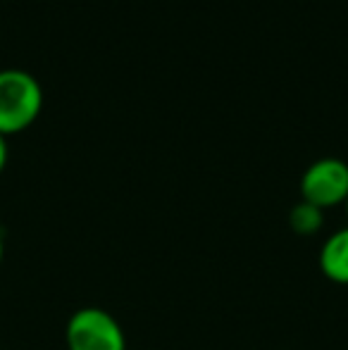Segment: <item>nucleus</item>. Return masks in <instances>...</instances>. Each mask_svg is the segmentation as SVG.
Masks as SVG:
<instances>
[{
	"label": "nucleus",
	"mask_w": 348,
	"mask_h": 350,
	"mask_svg": "<svg viewBox=\"0 0 348 350\" xmlns=\"http://www.w3.org/2000/svg\"><path fill=\"white\" fill-rule=\"evenodd\" d=\"M289 226L296 231L298 236H312L325 226V210L315 208V205L306 203H296L289 212Z\"/></svg>",
	"instance_id": "obj_5"
},
{
	"label": "nucleus",
	"mask_w": 348,
	"mask_h": 350,
	"mask_svg": "<svg viewBox=\"0 0 348 350\" xmlns=\"http://www.w3.org/2000/svg\"><path fill=\"white\" fill-rule=\"evenodd\" d=\"M344 205H346V215H348V198H346V203H344Z\"/></svg>",
	"instance_id": "obj_8"
},
{
	"label": "nucleus",
	"mask_w": 348,
	"mask_h": 350,
	"mask_svg": "<svg viewBox=\"0 0 348 350\" xmlns=\"http://www.w3.org/2000/svg\"><path fill=\"white\" fill-rule=\"evenodd\" d=\"M5 165H8V141L0 134V172L5 170Z\"/></svg>",
	"instance_id": "obj_6"
},
{
	"label": "nucleus",
	"mask_w": 348,
	"mask_h": 350,
	"mask_svg": "<svg viewBox=\"0 0 348 350\" xmlns=\"http://www.w3.org/2000/svg\"><path fill=\"white\" fill-rule=\"evenodd\" d=\"M70 350H126L122 324L103 308H81L70 317L65 329Z\"/></svg>",
	"instance_id": "obj_2"
},
{
	"label": "nucleus",
	"mask_w": 348,
	"mask_h": 350,
	"mask_svg": "<svg viewBox=\"0 0 348 350\" xmlns=\"http://www.w3.org/2000/svg\"><path fill=\"white\" fill-rule=\"evenodd\" d=\"M43 107V88L24 70H0V134H17L34 124Z\"/></svg>",
	"instance_id": "obj_1"
},
{
	"label": "nucleus",
	"mask_w": 348,
	"mask_h": 350,
	"mask_svg": "<svg viewBox=\"0 0 348 350\" xmlns=\"http://www.w3.org/2000/svg\"><path fill=\"white\" fill-rule=\"evenodd\" d=\"M0 262H3V239H0Z\"/></svg>",
	"instance_id": "obj_7"
},
{
	"label": "nucleus",
	"mask_w": 348,
	"mask_h": 350,
	"mask_svg": "<svg viewBox=\"0 0 348 350\" xmlns=\"http://www.w3.org/2000/svg\"><path fill=\"white\" fill-rule=\"evenodd\" d=\"M348 198V162L320 157L301 176V200L320 210L344 205Z\"/></svg>",
	"instance_id": "obj_3"
},
{
	"label": "nucleus",
	"mask_w": 348,
	"mask_h": 350,
	"mask_svg": "<svg viewBox=\"0 0 348 350\" xmlns=\"http://www.w3.org/2000/svg\"><path fill=\"white\" fill-rule=\"evenodd\" d=\"M320 272L330 281L348 286V226L327 236L320 248Z\"/></svg>",
	"instance_id": "obj_4"
}]
</instances>
